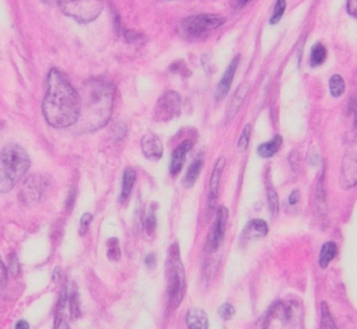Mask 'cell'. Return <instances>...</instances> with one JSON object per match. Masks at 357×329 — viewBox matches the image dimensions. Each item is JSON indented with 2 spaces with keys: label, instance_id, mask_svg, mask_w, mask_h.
Returning a JSON list of instances; mask_svg holds the SVG:
<instances>
[{
  "label": "cell",
  "instance_id": "cell-1",
  "mask_svg": "<svg viewBox=\"0 0 357 329\" xmlns=\"http://www.w3.org/2000/svg\"><path fill=\"white\" fill-rule=\"evenodd\" d=\"M43 114L45 121L58 129L73 126L80 115V95L65 73L56 67L48 73Z\"/></svg>",
  "mask_w": 357,
  "mask_h": 329
},
{
  "label": "cell",
  "instance_id": "cell-2",
  "mask_svg": "<svg viewBox=\"0 0 357 329\" xmlns=\"http://www.w3.org/2000/svg\"><path fill=\"white\" fill-rule=\"evenodd\" d=\"M79 95L80 115L73 125L76 133H91L108 124L115 97V89L111 82L101 78L89 79L84 82Z\"/></svg>",
  "mask_w": 357,
  "mask_h": 329
},
{
  "label": "cell",
  "instance_id": "cell-3",
  "mask_svg": "<svg viewBox=\"0 0 357 329\" xmlns=\"http://www.w3.org/2000/svg\"><path fill=\"white\" fill-rule=\"evenodd\" d=\"M31 166L28 153L19 144H8L0 150V194L10 192L24 178Z\"/></svg>",
  "mask_w": 357,
  "mask_h": 329
},
{
  "label": "cell",
  "instance_id": "cell-4",
  "mask_svg": "<svg viewBox=\"0 0 357 329\" xmlns=\"http://www.w3.org/2000/svg\"><path fill=\"white\" fill-rule=\"evenodd\" d=\"M165 275H167V296L171 308H178L181 306L185 293H187V275L185 268L181 261V253L178 244H172L168 249L167 264H165Z\"/></svg>",
  "mask_w": 357,
  "mask_h": 329
},
{
  "label": "cell",
  "instance_id": "cell-5",
  "mask_svg": "<svg viewBox=\"0 0 357 329\" xmlns=\"http://www.w3.org/2000/svg\"><path fill=\"white\" fill-rule=\"evenodd\" d=\"M303 304L299 300L276 302L262 317V324L260 326L268 328L275 321H280L286 328H300L303 325Z\"/></svg>",
  "mask_w": 357,
  "mask_h": 329
},
{
  "label": "cell",
  "instance_id": "cell-6",
  "mask_svg": "<svg viewBox=\"0 0 357 329\" xmlns=\"http://www.w3.org/2000/svg\"><path fill=\"white\" fill-rule=\"evenodd\" d=\"M60 10L78 23H91L102 12V0H60Z\"/></svg>",
  "mask_w": 357,
  "mask_h": 329
},
{
  "label": "cell",
  "instance_id": "cell-7",
  "mask_svg": "<svg viewBox=\"0 0 357 329\" xmlns=\"http://www.w3.org/2000/svg\"><path fill=\"white\" fill-rule=\"evenodd\" d=\"M226 23V17L220 14H196L187 17L183 21V30L188 36H198L206 35L210 31L222 27Z\"/></svg>",
  "mask_w": 357,
  "mask_h": 329
},
{
  "label": "cell",
  "instance_id": "cell-8",
  "mask_svg": "<svg viewBox=\"0 0 357 329\" xmlns=\"http://www.w3.org/2000/svg\"><path fill=\"white\" fill-rule=\"evenodd\" d=\"M341 185L343 190H350L357 185V120L356 131L347 146L341 164Z\"/></svg>",
  "mask_w": 357,
  "mask_h": 329
},
{
  "label": "cell",
  "instance_id": "cell-9",
  "mask_svg": "<svg viewBox=\"0 0 357 329\" xmlns=\"http://www.w3.org/2000/svg\"><path fill=\"white\" fill-rule=\"evenodd\" d=\"M181 113V97L176 91H165L154 106V121L170 122Z\"/></svg>",
  "mask_w": 357,
  "mask_h": 329
},
{
  "label": "cell",
  "instance_id": "cell-10",
  "mask_svg": "<svg viewBox=\"0 0 357 329\" xmlns=\"http://www.w3.org/2000/svg\"><path fill=\"white\" fill-rule=\"evenodd\" d=\"M227 220H229V210L224 206H220L216 212V218H214L213 227L210 230V234L206 241V249L209 252L218 251L227 229Z\"/></svg>",
  "mask_w": 357,
  "mask_h": 329
},
{
  "label": "cell",
  "instance_id": "cell-11",
  "mask_svg": "<svg viewBox=\"0 0 357 329\" xmlns=\"http://www.w3.org/2000/svg\"><path fill=\"white\" fill-rule=\"evenodd\" d=\"M226 160L222 157L216 166L213 168L211 177H210V184H209V195H207V212L209 214L216 209V203L219 199V190H220V181H222V174L224 170Z\"/></svg>",
  "mask_w": 357,
  "mask_h": 329
},
{
  "label": "cell",
  "instance_id": "cell-12",
  "mask_svg": "<svg viewBox=\"0 0 357 329\" xmlns=\"http://www.w3.org/2000/svg\"><path fill=\"white\" fill-rule=\"evenodd\" d=\"M141 152L148 160L157 161L163 157L164 149L160 137L154 133H148L141 139Z\"/></svg>",
  "mask_w": 357,
  "mask_h": 329
},
{
  "label": "cell",
  "instance_id": "cell-13",
  "mask_svg": "<svg viewBox=\"0 0 357 329\" xmlns=\"http://www.w3.org/2000/svg\"><path fill=\"white\" fill-rule=\"evenodd\" d=\"M238 63H240V56L237 55V56L230 62V65L227 66L226 71L223 73V78H222V80L219 82V84H218V87H216V93H214V98H216L218 101L224 100V97L229 94L230 87H231V83H233V79H234V76H235V71H237Z\"/></svg>",
  "mask_w": 357,
  "mask_h": 329
},
{
  "label": "cell",
  "instance_id": "cell-14",
  "mask_svg": "<svg viewBox=\"0 0 357 329\" xmlns=\"http://www.w3.org/2000/svg\"><path fill=\"white\" fill-rule=\"evenodd\" d=\"M191 149H192V141L189 140H185L180 146H176V149L171 155V161H170V174L172 177H176L183 171L187 155Z\"/></svg>",
  "mask_w": 357,
  "mask_h": 329
},
{
  "label": "cell",
  "instance_id": "cell-15",
  "mask_svg": "<svg viewBox=\"0 0 357 329\" xmlns=\"http://www.w3.org/2000/svg\"><path fill=\"white\" fill-rule=\"evenodd\" d=\"M268 231H269L268 225L264 220H261V218H255V220L249 222L245 226V229H244V231L241 234V240H242V242H248V241H251V240L262 238V237H265L268 234Z\"/></svg>",
  "mask_w": 357,
  "mask_h": 329
},
{
  "label": "cell",
  "instance_id": "cell-16",
  "mask_svg": "<svg viewBox=\"0 0 357 329\" xmlns=\"http://www.w3.org/2000/svg\"><path fill=\"white\" fill-rule=\"evenodd\" d=\"M248 91H249V83L244 82L242 84H240V87H238L237 91L234 93V95H233V98H231V101H230V105H229V108H227V114H226V121H227V122L231 121V120L235 117V114L238 113V109L241 108V105H242V102H244V100H245Z\"/></svg>",
  "mask_w": 357,
  "mask_h": 329
},
{
  "label": "cell",
  "instance_id": "cell-17",
  "mask_svg": "<svg viewBox=\"0 0 357 329\" xmlns=\"http://www.w3.org/2000/svg\"><path fill=\"white\" fill-rule=\"evenodd\" d=\"M187 325L189 329H207L209 319L203 310L200 308H191L187 313Z\"/></svg>",
  "mask_w": 357,
  "mask_h": 329
},
{
  "label": "cell",
  "instance_id": "cell-18",
  "mask_svg": "<svg viewBox=\"0 0 357 329\" xmlns=\"http://www.w3.org/2000/svg\"><path fill=\"white\" fill-rule=\"evenodd\" d=\"M281 143H283V139L280 135H275L269 141H265L262 144L258 146V156L264 157V159H270L272 156H275L279 149L281 148Z\"/></svg>",
  "mask_w": 357,
  "mask_h": 329
},
{
  "label": "cell",
  "instance_id": "cell-19",
  "mask_svg": "<svg viewBox=\"0 0 357 329\" xmlns=\"http://www.w3.org/2000/svg\"><path fill=\"white\" fill-rule=\"evenodd\" d=\"M314 207L316 214L324 216L327 213V199H325V187H324V177L321 175L316 190H315V199H314Z\"/></svg>",
  "mask_w": 357,
  "mask_h": 329
},
{
  "label": "cell",
  "instance_id": "cell-20",
  "mask_svg": "<svg viewBox=\"0 0 357 329\" xmlns=\"http://www.w3.org/2000/svg\"><path fill=\"white\" fill-rule=\"evenodd\" d=\"M136 182V172L133 168H126L124 171V177H122V191H121V198L119 201L122 203H126L130 194H132V190H133V185Z\"/></svg>",
  "mask_w": 357,
  "mask_h": 329
},
{
  "label": "cell",
  "instance_id": "cell-21",
  "mask_svg": "<svg viewBox=\"0 0 357 329\" xmlns=\"http://www.w3.org/2000/svg\"><path fill=\"white\" fill-rule=\"evenodd\" d=\"M338 253V247L335 242L332 241H328L323 245V248H321V252H319V266L323 269H327L328 265L335 260Z\"/></svg>",
  "mask_w": 357,
  "mask_h": 329
},
{
  "label": "cell",
  "instance_id": "cell-22",
  "mask_svg": "<svg viewBox=\"0 0 357 329\" xmlns=\"http://www.w3.org/2000/svg\"><path fill=\"white\" fill-rule=\"evenodd\" d=\"M202 167H203V159L202 157H198L192 161V164L189 166L188 171H187V175L184 178V187L185 188H192L195 185V182L202 171Z\"/></svg>",
  "mask_w": 357,
  "mask_h": 329
},
{
  "label": "cell",
  "instance_id": "cell-23",
  "mask_svg": "<svg viewBox=\"0 0 357 329\" xmlns=\"http://www.w3.org/2000/svg\"><path fill=\"white\" fill-rule=\"evenodd\" d=\"M327 55H328L327 48H325L323 44H321V43H316V44L312 47V49H311L310 65H311L312 67L321 66V65H323V63L325 62Z\"/></svg>",
  "mask_w": 357,
  "mask_h": 329
},
{
  "label": "cell",
  "instance_id": "cell-24",
  "mask_svg": "<svg viewBox=\"0 0 357 329\" xmlns=\"http://www.w3.org/2000/svg\"><path fill=\"white\" fill-rule=\"evenodd\" d=\"M345 90H346V83H345L343 78L339 76V75H334L331 78V80H330V93H331V95L338 98V97H341L345 93Z\"/></svg>",
  "mask_w": 357,
  "mask_h": 329
},
{
  "label": "cell",
  "instance_id": "cell-25",
  "mask_svg": "<svg viewBox=\"0 0 357 329\" xmlns=\"http://www.w3.org/2000/svg\"><path fill=\"white\" fill-rule=\"evenodd\" d=\"M319 326L324 328V329H331V328L335 329L336 328V325H335V322L332 319L331 311L328 308V304L325 302L321 304V325Z\"/></svg>",
  "mask_w": 357,
  "mask_h": 329
},
{
  "label": "cell",
  "instance_id": "cell-26",
  "mask_svg": "<svg viewBox=\"0 0 357 329\" xmlns=\"http://www.w3.org/2000/svg\"><path fill=\"white\" fill-rule=\"evenodd\" d=\"M251 133H253V126L251 125H245L244 131L241 132V136L238 139V150L240 152H245L249 146V140H251Z\"/></svg>",
  "mask_w": 357,
  "mask_h": 329
},
{
  "label": "cell",
  "instance_id": "cell-27",
  "mask_svg": "<svg viewBox=\"0 0 357 329\" xmlns=\"http://www.w3.org/2000/svg\"><path fill=\"white\" fill-rule=\"evenodd\" d=\"M156 209H157V205L153 203L148 212V216H146V230L149 233V236H153L154 234V230H156V226H157V217H156Z\"/></svg>",
  "mask_w": 357,
  "mask_h": 329
},
{
  "label": "cell",
  "instance_id": "cell-28",
  "mask_svg": "<svg viewBox=\"0 0 357 329\" xmlns=\"http://www.w3.org/2000/svg\"><path fill=\"white\" fill-rule=\"evenodd\" d=\"M268 203L270 214L275 217L279 213V195L270 185L268 187Z\"/></svg>",
  "mask_w": 357,
  "mask_h": 329
},
{
  "label": "cell",
  "instance_id": "cell-29",
  "mask_svg": "<svg viewBox=\"0 0 357 329\" xmlns=\"http://www.w3.org/2000/svg\"><path fill=\"white\" fill-rule=\"evenodd\" d=\"M284 12H286V0H277L276 5H275V9H273V14L270 17V24L272 25L277 24L281 20Z\"/></svg>",
  "mask_w": 357,
  "mask_h": 329
},
{
  "label": "cell",
  "instance_id": "cell-30",
  "mask_svg": "<svg viewBox=\"0 0 357 329\" xmlns=\"http://www.w3.org/2000/svg\"><path fill=\"white\" fill-rule=\"evenodd\" d=\"M108 258L111 261H118L121 258V249H119V242L117 238H111L108 241Z\"/></svg>",
  "mask_w": 357,
  "mask_h": 329
},
{
  "label": "cell",
  "instance_id": "cell-31",
  "mask_svg": "<svg viewBox=\"0 0 357 329\" xmlns=\"http://www.w3.org/2000/svg\"><path fill=\"white\" fill-rule=\"evenodd\" d=\"M235 314V308L230 304V303H224L223 306H220L219 308V315L222 317V319L224 321H230Z\"/></svg>",
  "mask_w": 357,
  "mask_h": 329
},
{
  "label": "cell",
  "instance_id": "cell-32",
  "mask_svg": "<svg viewBox=\"0 0 357 329\" xmlns=\"http://www.w3.org/2000/svg\"><path fill=\"white\" fill-rule=\"evenodd\" d=\"M70 302L69 307H70V313L73 314V317H79L80 315V310H79V297H78V293L76 290H73V293L70 295V299H67Z\"/></svg>",
  "mask_w": 357,
  "mask_h": 329
},
{
  "label": "cell",
  "instance_id": "cell-33",
  "mask_svg": "<svg viewBox=\"0 0 357 329\" xmlns=\"http://www.w3.org/2000/svg\"><path fill=\"white\" fill-rule=\"evenodd\" d=\"M93 220V216L90 213H84L82 216V220H80V227H79V234L80 236H86V233L90 229V223Z\"/></svg>",
  "mask_w": 357,
  "mask_h": 329
},
{
  "label": "cell",
  "instance_id": "cell-34",
  "mask_svg": "<svg viewBox=\"0 0 357 329\" xmlns=\"http://www.w3.org/2000/svg\"><path fill=\"white\" fill-rule=\"evenodd\" d=\"M6 282H8V271L3 262L0 261V290L6 286Z\"/></svg>",
  "mask_w": 357,
  "mask_h": 329
},
{
  "label": "cell",
  "instance_id": "cell-35",
  "mask_svg": "<svg viewBox=\"0 0 357 329\" xmlns=\"http://www.w3.org/2000/svg\"><path fill=\"white\" fill-rule=\"evenodd\" d=\"M347 12L357 19V0H347Z\"/></svg>",
  "mask_w": 357,
  "mask_h": 329
},
{
  "label": "cell",
  "instance_id": "cell-36",
  "mask_svg": "<svg viewBox=\"0 0 357 329\" xmlns=\"http://www.w3.org/2000/svg\"><path fill=\"white\" fill-rule=\"evenodd\" d=\"M249 2H251V0H230V3H231V8L234 9V10H240V9H242L245 5H248Z\"/></svg>",
  "mask_w": 357,
  "mask_h": 329
},
{
  "label": "cell",
  "instance_id": "cell-37",
  "mask_svg": "<svg viewBox=\"0 0 357 329\" xmlns=\"http://www.w3.org/2000/svg\"><path fill=\"white\" fill-rule=\"evenodd\" d=\"M10 271H12L14 275L19 273V264H17L16 255H13V257H10Z\"/></svg>",
  "mask_w": 357,
  "mask_h": 329
},
{
  "label": "cell",
  "instance_id": "cell-38",
  "mask_svg": "<svg viewBox=\"0 0 357 329\" xmlns=\"http://www.w3.org/2000/svg\"><path fill=\"white\" fill-rule=\"evenodd\" d=\"M299 201H300V192L299 191H293L290 194V196H289V203L290 205H296Z\"/></svg>",
  "mask_w": 357,
  "mask_h": 329
},
{
  "label": "cell",
  "instance_id": "cell-39",
  "mask_svg": "<svg viewBox=\"0 0 357 329\" xmlns=\"http://www.w3.org/2000/svg\"><path fill=\"white\" fill-rule=\"evenodd\" d=\"M146 265H148L149 268H152V266L154 265V255H149V257L146 258Z\"/></svg>",
  "mask_w": 357,
  "mask_h": 329
},
{
  "label": "cell",
  "instance_id": "cell-40",
  "mask_svg": "<svg viewBox=\"0 0 357 329\" xmlns=\"http://www.w3.org/2000/svg\"><path fill=\"white\" fill-rule=\"evenodd\" d=\"M16 328H17V329H19V328H25V329H28L30 326H28V324H27L25 321H20V322H17Z\"/></svg>",
  "mask_w": 357,
  "mask_h": 329
},
{
  "label": "cell",
  "instance_id": "cell-41",
  "mask_svg": "<svg viewBox=\"0 0 357 329\" xmlns=\"http://www.w3.org/2000/svg\"><path fill=\"white\" fill-rule=\"evenodd\" d=\"M44 3H48V5H59L60 0H43Z\"/></svg>",
  "mask_w": 357,
  "mask_h": 329
},
{
  "label": "cell",
  "instance_id": "cell-42",
  "mask_svg": "<svg viewBox=\"0 0 357 329\" xmlns=\"http://www.w3.org/2000/svg\"><path fill=\"white\" fill-rule=\"evenodd\" d=\"M170 2H171V0H170Z\"/></svg>",
  "mask_w": 357,
  "mask_h": 329
}]
</instances>
